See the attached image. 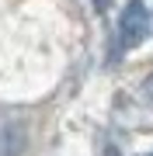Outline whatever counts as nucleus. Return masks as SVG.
<instances>
[{
  "label": "nucleus",
  "mask_w": 153,
  "mask_h": 156,
  "mask_svg": "<svg viewBox=\"0 0 153 156\" xmlns=\"http://www.w3.org/2000/svg\"><path fill=\"white\" fill-rule=\"evenodd\" d=\"M150 28H153V21H150L146 4L143 0H129L118 14V42L125 49H136V45H143L150 38Z\"/></svg>",
  "instance_id": "1"
},
{
  "label": "nucleus",
  "mask_w": 153,
  "mask_h": 156,
  "mask_svg": "<svg viewBox=\"0 0 153 156\" xmlns=\"http://www.w3.org/2000/svg\"><path fill=\"white\" fill-rule=\"evenodd\" d=\"M28 142L24 135V125L11 115H0V156H17Z\"/></svg>",
  "instance_id": "2"
},
{
  "label": "nucleus",
  "mask_w": 153,
  "mask_h": 156,
  "mask_svg": "<svg viewBox=\"0 0 153 156\" xmlns=\"http://www.w3.org/2000/svg\"><path fill=\"white\" fill-rule=\"evenodd\" d=\"M139 97H143V104H146V108H153V76L146 80V83H143V90H139Z\"/></svg>",
  "instance_id": "3"
},
{
  "label": "nucleus",
  "mask_w": 153,
  "mask_h": 156,
  "mask_svg": "<svg viewBox=\"0 0 153 156\" xmlns=\"http://www.w3.org/2000/svg\"><path fill=\"white\" fill-rule=\"evenodd\" d=\"M91 4H94V11H97V14H104L108 7H111V0H91Z\"/></svg>",
  "instance_id": "4"
},
{
  "label": "nucleus",
  "mask_w": 153,
  "mask_h": 156,
  "mask_svg": "<svg viewBox=\"0 0 153 156\" xmlns=\"http://www.w3.org/2000/svg\"><path fill=\"white\" fill-rule=\"evenodd\" d=\"M101 156H122V153H118V149H111V146H108V149H104Z\"/></svg>",
  "instance_id": "5"
}]
</instances>
